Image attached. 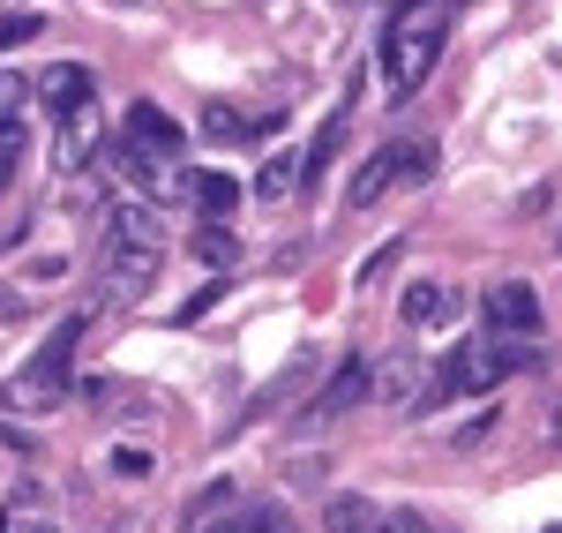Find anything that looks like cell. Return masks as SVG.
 <instances>
[{
	"instance_id": "31",
	"label": "cell",
	"mask_w": 562,
	"mask_h": 533,
	"mask_svg": "<svg viewBox=\"0 0 562 533\" xmlns=\"http://www.w3.org/2000/svg\"><path fill=\"white\" fill-rule=\"evenodd\" d=\"M548 533H562V526H548Z\"/></svg>"
},
{
	"instance_id": "19",
	"label": "cell",
	"mask_w": 562,
	"mask_h": 533,
	"mask_svg": "<svg viewBox=\"0 0 562 533\" xmlns=\"http://www.w3.org/2000/svg\"><path fill=\"white\" fill-rule=\"evenodd\" d=\"M293 180H301V158H293V151L262 158V174H256V203H278V196H293Z\"/></svg>"
},
{
	"instance_id": "29",
	"label": "cell",
	"mask_w": 562,
	"mask_h": 533,
	"mask_svg": "<svg viewBox=\"0 0 562 533\" xmlns=\"http://www.w3.org/2000/svg\"><path fill=\"white\" fill-rule=\"evenodd\" d=\"M383 8H405V0H383Z\"/></svg>"
},
{
	"instance_id": "22",
	"label": "cell",
	"mask_w": 562,
	"mask_h": 533,
	"mask_svg": "<svg viewBox=\"0 0 562 533\" xmlns=\"http://www.w3.org/2000/svg\"><path fill=\"white\" fill-rule=\"evenodd\" d=\"M217 293H225V278H217V286H195V293H188V301L173 309V323H195V315H211V309H217Z\"/></svg>"
},
{
	"instance_id": "2",
	"label": "cell",
	"mask_w": 562,
	"mask_h": 533,
	"mask_svg": "<svg viewBox=\"0 0 562 533\" xmlns=\"http://www.w3.org/2000/svg\"><path fill=\"white\" fill-rule=\"evenodd\" d=\"M83 331H90V315H60L53 331H45V346L31 354V368L8 384V406L15 413H45V406H60L68 399V360H76V346H83Z\"/></svg>"
},
{
	"instance_id": "5",
	"label": "cell",
	"mask_w": 562,
	"mask_h": 533,
	"mask_svg": "<svg viewBox=\"0 0 562 533\" xmlns=\"http://www.w3.org/2000/svg\"><path fill=\"white\" fill-rule=\"evenodd\" d=\"M368 391H375V360H338V368H330V384H323V391H315V399H307V413H301V429H323V421H338V413H352V406L368 399Z\"/></svg>"
},
{
	"instance_id": "7",
	"label": "cell",
	"mask_w": 562,
	"mask_h": 533,
	"mask_svg": "<svg viewBox=\"0 0 562 533\" xmlns=\"http://www.w3.org/2000/svg\"><path fill=\"white\" fill-rule=\"evenodd\" d=\"M487 331H495V338H540V293H532L525 278H503V286L487 293Z\"/></svg>"
},
{
	"instance_id": "28",
	"label": "cell",
	"mask_w": 562,
	"mask_h": 533,
	"mask_svg": "<svg viewBox=\"0 0 562 533\" xmlns=\"http://www.w3.org/2000/svg\"><path fill=\"white\" fill-rule=\"evenodd\" d=\"M8 533H53V526H45V519H15Z\"/></svg>"
},
{
	"instance_id": "8",
	"label": "cell",
	"mask_w": 562,
	"mask_h": 533,
	"mask_svg": "<svg viewBox=\"0 0 562 533\" xmlns=\"http://www.w3.org/2000/svg\"><path fill=\"white\" fill-rule=\"evenodd\" d=\"M397 309H405L413 331H442V323H458V286L450 278H413Z\"/></svg>"
},
{
	"instance_id": "30",
	"label": "cell",
	"mask_w": 562,
	"mask_h": 533,
	"mask_svg": "<svg viewBox=\"0 0 562 533\" xmlns=\"http://www.w3.org/2000/svg\"><path fill=\"white\" fill-rule=\"evenodd\" d=\"M555 241H562V233H555ZM555 256H562V248H555Z\"/></svg>"
},
{
	"instance_id": "25",
	"label": "cell",
	"mask_w": 562,
	"mask_h": 533,
	"mask_svg": "<svg viewBox=\"0 0 562 533\" xmlns=\"http://www.w3.org/2000/svg\"><path fill=\"white\" fill-rule=\"evenodd\" d=\"M487 429H503V413H480V421H465V429H458V444H480Z\"/></svg>"
},
{
	"instance_id": "12",
	"label": "cell",
	"mask_w": 562,
	"mask_h": 533,
	"mask_svg": "<svg viewBox=\"0 0 562 533\" xmlns=\"http://www.w3.org/2000/svg\"><path fill=\"white\" fill-rule=\"evenodd\" d=\"M195 533H293V511L285 503H233L225 519H211V526H195Z\"/></svg>"
},
{
	"instance_id": "14",
	"label": "cell",
	"mask_w": 562,
	"mask_h": 533,
	"mask_svg": "<svg viewBox=\"0 0 562 533\" xmlns=\"http://www.w3.org/2000/svg\"><path fill=\"white\" fill-rule=\"evenodd\" d=\"M45 113L60 121V113H76V106H90V68H76V60H60V68H45Z\"/></svg>"
},
{
	"instance_id": "21",
	"label": "cell",
	"mask_w": 562,
	"mask_h": 533,
	"mask_svg": "<svg viewBox=\"0 0 562 533\" xmlns=\"http://www.w3.org/2000/svg\"><path fill=\"white\" fill-rule=\"evenodd\" d=\"M45 31V15H31V8H23V15H0V53H15V45H31Z\"/></svg>"
},
{
	"instance_id": "27",
	"label": "cell",
	"mask_w": 562,
	"mask_h": 533,
	"mask_svg": "<svg viewBox=\"0 0 562 533\" xmlns=\"http://www.w3.org/2000/svg\"><path fill=\"white\" fill-rule=\"evenodd\" d=\"M23 315V293H0V323H15Z\"/></svg>"
},
{
	"instance_id": "3",
	"label": "cell",
	"mask_w": 562,
	"mask_h": 533,
	"mask_svg": "<svg viewBox=\"0 0 562 533\" xmlns=\"http://www.w3.org/2000/svg\"><path fill=\"white\" fill-rule=\"evenodd\" d=\"M428 180H435V143L428 135H397V143H383V151L352 174V211H368L390 188H428Z\"/></svg>"
},
{
	"instance_id": "13",
	"label": "cell",
	"mask_w": 562,
	"mask_h": 533,
	"mask_svg": "<svg viewBox=\"0 0 562 533\" xmlns=\"http://www.w3.org/2000/svg\"><path fill=\"white\" fill-rule=\"evenodd\" d=\"M195 135H211V143H262V135H278V121H248L240 106H203Z\"/></svg>"
},
{
	"instance_id": "1",
	"label": "cell",
	"mask_w": 562,
	"mask_h": 533,
	"mask_svg": "<svg viewBox=\"0 0 562 533\" xmlns=\"http://www.w3.org/2000/svg\"><path fill=\"white\" fill-rule=\"evenodd\" d=\"M442 38H450V8H442V0H405V8H390V15H383L375 53H383V90L397 98V106L435 76Z\"/></svg>"
},
{
	"instance_id": "9",
	"label": "cell",
	"mask_w": 562,
	"mask_h": 533,
	"mask_svg": "<svg viewBox=\"0 0 562 533\" xmlns=\"http://www.w3.org/2000/svg\"><path fill=\"white\" fill-rule=\"evenodd\" d=\"M105 248H166V219L128 196V203H113V219H105Z\"/></svg>"
},
{
	"instance_id": "15",
	"label": "cell",
	"mask_w": 562,
	"mask_h": 533,
	"mask_svg": "<svg viewBox=\"0 0 562 533\" xmlns=\"http://www.w3.org/2000/svg\"><path fill=\"white\" fill-rule=\"evenodd\" d=\"M113 174L128 180V188H158V180H166V158H158V151H143V143L121 129V135H113Z\"/></svg>"
},
{
	"instance_id": "23",
	"label": "cell",
	"mask_w": 562,
	"mask_h": 533,
	"mask_svg": "<svg viewBox=\"0 0 562 533\" xmlns=\"http://www.w3.org/2000/svg\"><path fill=\"white\" fill-rule=\"evenodd\" d=\"M375 533H435L420 511H375Z\"/></svg>"
},
{
	"instance_id": "10",
	"label": "cell",
	"mask_w": 562,
	"mask_h": 533,
	"mask_svg": "<svg viewBox=\"0 0 562 533\" xmlns=\"http://www.w3.org/2000/svg\"><path fill=\"white\" fill-rule=\"evenodd\" d=\"M128 135L143 143V151H158L166 166H173L180 151H188V129H180L166 106H150V98H135V113H128Z\"/></svg>"
},
{
	"instance_id": "16",
	"label": "cell",
	"mask_w": 562,
	"mask_h": 533,
	"mask_svg": "<svg viewBox=\"0 0 562 533\" xmlns=\"http://www.w3.org/2000/svg\"><path fill=\"white\" fill-rule=\"evenodd\" d=\"M180 188L195 196V211H203V219H233V203H240V180H225V174H188Z\"/></svg>"
},
{
	"instance_id": "26",
	"label": "cell",
	"mask_w": 562,
	"mask_h": 533,
	"mask_svg": "<svg viewBox=\"0 0 562 533\" xmlns=\"http://www.w3.org/2000/svg\"><path fill=\"white\" fill-rule=\"evenodd\" d=\"M15 188V151H0V196Z\"/></svg>"
},
{
	"instance_id": "20",
	"label": "cell",
	"mask_w": 562,
	"mask_h": 533,
	"mask_svg": "<svg viewBox=\"0 0 562 533\" xmlns=\"http://www.w3.org/2000/svg\"><path fill=\"white\" fill-rule=\"evenodd\" d=\"M233 503H240V489H233V481H211V489H203V503L188 511V533H195V526H211V519H225Z\"/></svg>"
},
{
	"instance_id": "18",
	"label": "cell",
	"mask_w": 562,
	"mask_h": 533,
	"mask_svg": "<svg viewBox=\"0 0 562 533\" xmlns=\"http://www.w3.org/2000/svg\"><path fill=\"white\" fill-rule=\"evenodd\" d=\"M195 264H203V270H217V278H225V270L240 264V241L225 233V219H211L203 233H195Z\"/></svg>"
},
{
	"instance_id": "17",
	"label": "cell",
	"mask_w": 562,
	"mask_h": 533,
	"mask_svg": "<svg viewBox=\"0 0 562 533\" xmlns=\"http://www.w3.org/2000/svg\"><path fill=\"white\" fill-rule=\"evenodd\" d=\"M375 511L383 503H368V496H330L323 503V533H375Z\"/></svg>"
},
{
	"instance_id": "4",
	"label": "cell",
	"mask_w": 562,
	"mask_h": 533,
	"mask_svg": "<svg viewBox=\"0 0 562 533\" xmlns=\"http://www.w3.org/2000/svg\"><path fill=\"white\" fill-rule=\"evenodd\" d=\"M465 391H487V384H480V338H465V346H450V354L435 360L420 399H413V413H442V406L465 399Z\"/></svg>"
},
{
	"instance_id": "6",
	"label": "cell",
	"mask_w": 562,
	"mask_h": 533,
	"mask_svg": "<svg viewBox=\"0 0 562 533\" xmlns=\"http://www.w3.org/2000/svg\"><path fill=\"white\" fill-rule=\"evenodd\" d=\"M98 143H105V121H98V106H76V113H60V135H53V174L76 180L98 158Z\"/></svg>"
},
{
	"instance_id": "24",
	"label": "cell",
	"mask_w": 562,
	"mask_h": 533,
	"mask_svg": "<svg viewBox=\"0 0 562 533\" xmlns=\"http://www.w3.org/2000/svg\"><path fill=\"white\" fill-rule=\"evenodd\" d=\"M113 474H121V481H143V474H150V451H113Z\"/></svg>"
},
{
	"instance_id": "11",
	"label": "cell",
	"mask_w": 562,
	"mask_h": 533,
	"mask_svg": "<svg viewBox=\"0 0 562 533\" xmlns=\"http://www.w3.org/2000/svg\"><path fill=\"white\" fill-rule=\"evenodd\" d=\"M158 264H166V248H105V293H143L150 278H158Z\"/></svg>"
}]
</instances>
